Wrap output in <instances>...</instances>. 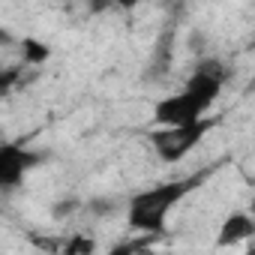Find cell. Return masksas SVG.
Wrapping results in <instances>:
<instances>
[{
    "mask_svg": "<svg viewBox=\"0 0 255 255\" xmlns=\"http://www.w3.org/2000/svg\"><path fill=\"white\" fill-rule=\"evenodd\" d=\"M210 168L207 171H195L189 177H180V180H168V183H156V186H147L141 189L132 201H129V228L141 231V234H162L165 225H168V216L174 213V207L201 186V180H207Z\"/></svg>",
    "mask_w": 255,
    "mask_h": 255,
    "instance_id": "obj_1",
    "label": "cell"
},
{
    "mask_svg": "<svg viewBox=\"0 0 255 255\" xmlns=\"http://www.w3.org/2000/svg\"><path fill=\"white\" fill-rule=\"evenodd\" d=\"M255 234V222H252V216L249 213H243V210H234L225 222H222V228H219V246H237V243H243V240H249Z\"/></svg>",
    "mask_w": 255,
    "mask_h": 255,
    "instance_id": "obj_5",
    "label": "cell"
},
{
    "mask_svg": "<svg viewBox=\"0 0 255 255\" xmlns=\"http://www.w3.org/2000/svg\"><path fill=\"white\" fill-rule=\"evenodd\" d=\"M96 249V243L90 240V237H84V234H75V237H69L66 243H63V252H69V255H87V252H93Z\"/></svg>",
    "mask_w": 255,
    "mask_h": 255,
    "instance_id": "obj_7",
    "label": "cell"
},
{
    "mask_svg": "<svg viewBox=\"0 0 255 255\" xmlns=\"http://www.w3.org/2000/svg\"><path fill=\"white\" fill-rule=\"evenodd\" d=\"M42 156L36 150H27L24 144H0V192L21 186L30 168H36Z\"/></svg>",
    "mask_w": 255,
    "mask_h": 255,
    "instance_id": "obj_4",
    "label": "cell"
},
{
    "mask_svg": "<svg viewBox=\"0 0 255 255\" xmlns=\"http://www.w3.org/2000/svg\"><path fill=\"white\" fill-rule=\"evenodd\" d=\"M111 3H114V6H120V9H135L141 0H111Z\"/></svg>",
    "mask_w": 255,
    "mask_h": 255,
    "instance_id": "obj_8",
    "label": "cell"
},
{
    "mask_svg": "<svg viewBox=\"0 0 255 255\" xmlns=\"http://www.w3.org/2000/svg\"><path fill=\"white\" fill-rule=\"evenodd\" d=\"M213 126H216V117H201L192 123H180V126H162L150 135V144L162 162H180L204 141V135Z\"/></svg>",
    "mask_w": 255,
    "mask_h": 255,
    "instance_id": "obj_2",
    "label": "cell"
},
{
    "mask_svg": "<svg viewBox=\"0 0 255 255\" xmlns=\"http://www.w3.org/2000/svg\"><path fill=\"white\" fill-rule=\"evenodd\" d=\"M48 57V48L39 39H21V60L24 63H42Z\"/></svg>",
    "mask_w": 255,
    "mask_h": 255,
    "instance_id": "obj_6",
    "label": "cell"
},
{
    "mask_svg": "<svg viewBox=\"0 0 255 255\" xmlns=\"http://www.w3.org/2000/svg\"><path fill=\"white\" fill-rule=\"evenodd\" d=\"M210 108H213V99H207L195 87L183 84V90H177V93H171V96H165V99L156 102L153 117H156L159 126H180V123L201 120Z\"/></svg>",
    "mask_w": 255,
    "mask_h": 255,
    "instance_id": "obj_3",
    "label": "cell"
}]
</instances>
